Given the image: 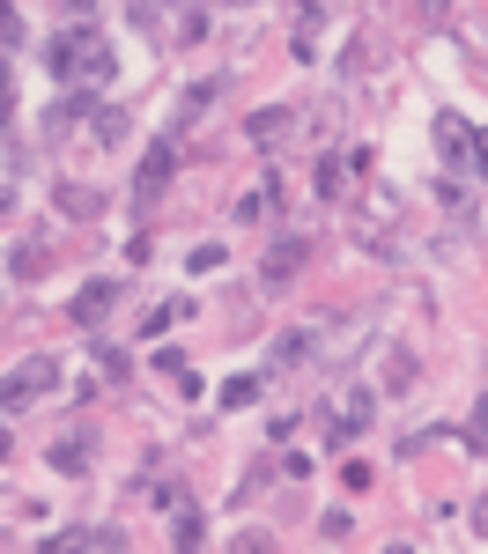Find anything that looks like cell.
<instances>
[{"mask_svg":"<svg viewBox=\"0 0 488 554\" xmlns=\"http://www.w3.org/2000/svg\"><path fill=\"white\" fill-rule=\"evenodd\" d=\"M474 532H488V495H481V503H474Z\"/></svg>","mask_w":488,"mask_h":554,"instance_id":"4316f807","label":"cell"},{"mask_svg":"<svg viewBox=\"0 0 488 554\" xmlns=\"http://www.w3.org/2000/svg\"><path fill=\"white\" fill-rule=\"evenodd\" d=\"M45 67H52V82H67V89H104L111 74H119L111 37H104L97 23H67V30L45 45Z\"/></svg>","mask_w":488,"mask_h":554,"instance_id":"6da1fadb","label":"cell"},{"mask_svg":"<svg viewBox=\"0 0 488 554\" xmlns=\"http://www.w3.org/2000/svg\"><path fill=\"white\" fill-rule=\"evenodd\" d=\"M82 111H89V89H67V97L45 111V141H60V133H74V119H82Z\"/></svg>","mask_w":488,"mask_h":554,"instance_id":"52a82bcc","label":"cell"},{"mask_svg":"<svg viewBox=\"0 0 488 554\" xmlns=\"http://www.w3.org/2000/svg\"><path fill=\"white\" fill-rule=\"evenodd\" d=\"M474 170H488V126H474Z\"/></svg>","mask_w":488,"mask_h":554,"instance_id":"d4e9b609","label":"cell"},{"mask_svg":"<svg viewBox=\"0 0 488 554\" xmlns=\"http://www.w3.org/2000/svg\"><path fill=\"white\" fill-rule=\"evenodd\" d=\"M422 15H429V23H444V15H452V0H422Z\"/></svg>","mask_w":488,"mask_h":554,"instance_id":"484cf974","label":"cell"},{"mask_svg":"<svg viewBox=\"0 0 488 554\" xmlns=\"http://www.w3.org/2000/svg\"><path fill=\"white\" fill-rule=\"evenodd\" d=\"M466 444H488V392L474 399V422H466Z\"/></svg>","mask_w":488,"mask_h":554,"instance_id":"ffe728a7","label":"cell"},{"mask_svg":"<svg viewBox=\"0 0 488 554\" xmlns=\"http://www.w3.org/2000/svg\"><path fill=\"white\" fill-rule=\"evenodd\" d=\"M60 15H67V23H89V15H97V0H60Z\"/></svg>","mask_w":488,"mask_h":554,"instance_id":"cb8c5ba5","label":"cell"},{"mask_svg":"<svg viewBox=\"0 0 488 554\" xmlns=\"http://www.w3.org/2000/svg\"><path fill=\"white\" fill-rule=\"evenodd\" d=\"M134 23L156 30L163 45H200V37H208V15H200L193 0H134Z\"/></svg>","mask_w":488,"mask_h":554,"instance_id":"3957f363","label":"cell"},{"mask_svg":"<svg viewBox=\"0 0 488 554\" xmlns=\"http://www.w3.org/2000/svg\"><path fill=\"white\" fill-rule=\"evenodd\" d=\"M215 399H222V407H252V399H259V377H230Z\"/></svg>","mask_w":488,"mask_h":554,"instance_id":"9a60e30c","label":"cell"},{"mask_svg":"<svg viewBox=\"0 0 488 554\" xmlns=\"http://www.w3.org/2000/svg\"><path fill=\"white\" fill-rule=\"evenodd\" d=\"M8 119H15V74L0 67V133H8Z\"/></svg>","mask_w":488,"mask_h":554,"instance_id":"44dd1931","label":"cell"},{"mask_svg":"<svg viewBox=\"0 0 488 554\" xmlns=\"http://www.w3.org/2000/svg\"><path fill=\"white\" fill-rule=\"evenodd\" d=\"M178 311H185V303H163V311H148V318H141V333H148V340H156V333H163V326H171V318H178Z\"/></svg>","mask_w":488,"mask_h":554,"instance_id":"7402d4cb","label":"cell"},{"mask_svg":"<svg viewBox=\"0 0 488 554\" xmlns=\"http://www.w3.org/2000/svg\"><path fill=\"white\" fill-rule=\"evenodd\" d=\"M89 466V436H74V444H52V473H82Z\"/></svg>","mask_w":488,"mask_h":554,"instance_id":"4fadbf2b","label":"cell"},{"mask_svg":"<svg viewBox=\"0 0 488 554\" xmlns=\"http://www.w3.org/2000/svg\"><path fill=\"white\" fill-rule=\"evenodd\" d=\"M111 303H119V281H82V296L67 303V318H74V326H104Z\"/></svg>","mask_w":488,"mask_h":554,"instance_id":"5b68a950","label":"cell"},{"mask_svg":"<svg viewBox=\"0 0 488 554\" xmlns=\"http://www.w3.org/2000/svg\"><path fill=\"white\" fill-rule=\"evenodd\" d=\"M267 481H274V458H252V466H244V481H237V510L252 503V495L267 488Z\"/></svg>","mask_w":488,"mask_h":554,"instance_id":"7c38bea8","label":"cell"},{"mask_svg":"<svg viewBox=\"0 0 488 554\" xmlns=\"http://www.w3.org/2000/svg\"><path fill=\"white\" fill-rule=\"evenodd\" d=\"M0 215H15V185H0Z\"/></svg>","mask_w":488,"mask_h":554,"instance_id":"83f0119b","label":"cell"},{"mask_svg":"<svg viewBox=\"0 0 488 554\" xmlns=\"http://www.w3.org/2000/svg\"><path fill=\"white\" fill-rule=\"evenodd\" d=\"M52 207H60V215H74V222H89V215H104V193H89V185H60V193H52Z\"/></svg>","mask_w":488,"mask_h":554,"instance_id":"9c48e42d","label":"cell"},{"mask_svg":"<svg viewBox=\"0 0 488 554\" xmlns=\"http://www.w3.org/2000/svg\"><path fill=\"white\" fill-rule=\"evenodd\" d=\"M296 274H304V237H274V252H267V266H259V281H267V289H289Z\"/></svg>","mask_w":488,"mask_h":554,"instance_id":"8992f818","label":"cell"},{"mask_svg":"<svg viewBox=\"0 0 488 554\" xmlns=\"http://www.w3.org/2000/svg\"><path fill=\"white\" fill-rule=\"evenodd\" d=\"M341 170H348L341 156H318V170H311V193H318V200H333V193H341V185H348Z\"/></svg>","mask_w":488,"mask_h":554,"instance_id":"30bf717a","label":"cell"},{"mask_svg":"<svg viewBox=\"0 0 488 554\" xmlns=\"http://www.w3.org/2000/svg\"><path fill=\"white\" fill-rule=\"evenodd\" d=\"M215 97H222V74H215V82H200V89H185V97H178V126H185V119H200V111H208Z\"/></svg>","mask_w":488,"mask_h":554,"instance_id":"8fae6325","label":"cell"},{"mask_svg":"<svg viewBox=\"0 0 488 554\" xmlns=\"http://www.w3.org/2000/svg\"><path fill=\"white\" fill-rule=\"evenodd\" d=\"M8 266H15V281H30V274H45V252H37V244H23Z\"/></svg>","mask_w":488,"mask_h":554,"instance_id":"e0dca14e","label":"cell"},{"mask_svg":"<svg viewBox=\"0 0 488 554\" xmlns=\"http://www.w3.org/2000/svg\"><path fill=\"white\" fill-rule=\"evenodd\" d=\"M318 532H326V540H348L355 518H348V510H326V518H318Z\"/></svg>","mask_w":488,"mask_h":554,"instance_id":"d6986e66","label":"cell"},{"mask_svg":"<svg viewBox=\"0 0 488 554\" xmlns=\"http://www.w3.org/2000/svg\"><path fill=\"white\" fill-rule=\"evenodd\" d=\"M289 119H296V111H281V104H267V111H252V119H244V133H252L259 148H274L281 133H289Z\"/></svg>","mask_w":488,"mask_h":554,"instance_id":"ba28073f","label":"cell"},{"mask_svg":"<svg viewBox=\"0 0 488 554\" xmlns=\"http://www.w3.org/2000/svg\"><path fill=\"white\" fill-rule=\"evenodd\" d=\"M341 488H355V495L370 488V466H363V458H348V466H341Z\"/></svg>","mask_w":488,"mask_h":554,"instance_id":"603a6c76","label":"cell"},{"mask_svg":"<svg viewBox=\"0 0 488 554\" xmlns=\"http://www.w3.org/2000/svg\"><path fill=\"white\" fill-rule=\"evenodd\" d=\"M171 170H178V141H148L141 178H134V200H156L163 185H171Z\"/></svg>","mask_w":488,"mask_h":554,"instance_id":"277c9868","label":"cell"},{"mask_svg":"<svg viewBox=\"0 0 488 554\" xmlns=\"http://www.w3.org/2000/svg\"><path fill=\"white\" fill-rule=\"evenodd\" d=\"M60 377H67V362H60V355H23L8 377H0V414H23L30 399L60 392Z\"/></svg>","mask_w":488,"mask_h":554,"instance_id":"7a4b0ae2","label":"cell"},{"mask_svg":"<svg viewBox=\"0 0 488 554\" xmlns=\"http://www.w3.org/2000/svg\"><path fill=\"white\" fill-rule=\"evenodd\" d=\"M0 45H8V52L23 45V15H15V0H0Z\"/></svg>","mask_w":488,"mask_h":554,"instance_id":"2e32d148","label":"cell"},{"mask_svg":"<svg viewBox=\"0 0 488 554\" xmlns=\"http://www.w3.org/2000/svg\"><path fill=\"white\" fill-rule=\"evenodd\" d=\"M222 259H230V252H222V244H200V252H193V259H185V266H193V274H215V266H222Z\"/></svg>","mask_w":488,"mask_h":554,"instance_id":"ac0fdd59","label":"cell"},{"mask_svg":"<svg viewBox=\"0 0 488 554\" xmlns=\"http://www.w3.org/2000/svg\"><path fill=\"white\" fill-rule=\"evenodd\" d=\"M208 540V525H200V510H178V525H171V547H200Z\"/></svg>","mask_w":488,"mask_h":554,"instance_id":"5bb4252c","label":"cell"}]
</instances>
